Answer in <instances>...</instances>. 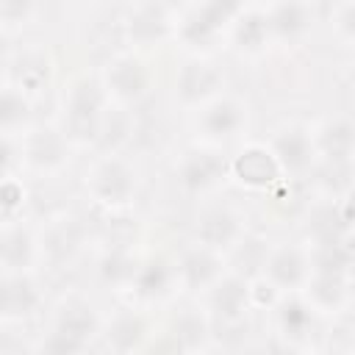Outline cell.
Listing matches in <instances>:
<instances>
[{
    "label": "cell",
    "mask_w": 355,
    "mask_h": 355,
    "mask_svg": "<svg viewBox=\"0 0 355 355\" xmlns=\"http://www.w3.org/2000/svg\"><path fill=\"white\" fill-rule=\"evenodd\" d=\"M139 333H141V322L139 319H133V316H125V319H119L116 322V327H114V341L119 338V336H125V341H122V349L125 347H130L136 338H139Z\"/></svg>",
    "instance_id": "23"
},
{
    "label": "cell",
    "mask_w": 355,
    "mask_h": 355,
    "mask_svg": "<svg viewBox=\"0 0 355 355\" xmlns=\"http://www.w3.org/2000/svg\"><path fill=\"white\" fill-rule=\"evenodd\" d=\"M275 161L283 164L286 169L291 172H300L311 164V155H313V144L311 139L302 133V130H283L277 139H275Z\"/></svg>",
    "instance_id": "3"
},
{
    "label": "cell",
    "mask_w": 355,
    "mask_h": 355,
    "mask_svg": "<svg viewBox=\"0 0 355 355\" xmlns=\"http://www.w3.org/2000/svg\"><path fill=\"white\" fill-rule=\"evenodd\" d=\"M6 311V286H0V313Z\"/></svg>",
    "instance_id": "26"
},
{
    "label": "cell",
    "mask_w": 355,
    "mask_h": 355,
    "mask_svg": "<svg viewBox=\"0 0 355 355\" xmlns=\"http://www.w3.org/2000/svg\"><path fill=\"white\" fill-rule=\"evenodd\" d=\"M28 11H31V0H0V14L8 22L22 19Z\"/></svg>",
    "instance_id": "24"
},
{
    "label": "cell",
    "mask_w": 355,
    "mask_h": 355,
    "mask_svg": "<svg viewBox=\"0 0 355 355\" xmlns=\"http://www.w3.org/2000/svg\"><path fill=\"white\" fill-rule=\"evenodd\" d=\"M33 305H36V291L28 283H22V280L6 283V311H11V313H28Z\"/></svg>",
    "instance_id": "17"
},
{
    "label": "cell",
    "mask_w": 355,
    "mask_h": 355,
    "mask_svg": "<svg viewBox=\"0 0 355 355\" xmlns=\"http://www.w3.org/2000/svg\"><path fill=\"white\" fill-rule=\"evenodd\" d=\"M319 147L333 158V161H347L349 150H352V125L347 119H336L333 125H327L319 136Z\"/></svg>",
    "instance_id": "11"
},
{
    "label": "cell",
    "mask_w": 355,
    "mask_h": 355,
    "mask_svg": "<svg viewBox=\"0 0 355 355\" xmlns=\"http://www.w3.org/2000/svg\"><path fill=\"white\" fill-rule=\"evenodd\" d=\"M308 322H311V316H308V311H305L302 305L291 302V305H286V308H283V327H286L288 333L300 336V333L305 330V324H308Z\"/></svg>",
    "instance_id": "22"
},
{
    "label": "cell",
    "mask_w": 355,
    "mask_h": 355,
    "mask_svg": "<svg viewBox=\"0 0 355 355\" xmlns=\"http://www.w3.org/2000/svg\"><path fill=\"white\" fill-rule=\"evenodd\" d=\"M166 283H169V272H166V266L161 261H153L139 272V291L147 294V297L161 294L166 288Z\"/></svg>",
    "instance_id": "18"
},
{
    "label": "cell",
    "mask_w": 355,
    "mask_h": 355,
    "mask_svg": "<svg viewBox=\"0 0 355 355\" xmlns=\"http://www.w3.org/2000/svg\"><path fill=\"white\" fill-rule=\"evenodd\" d=\"M100 128V94L94 83H78L69 97V130L78 139H92Z\"/></svg>",
    "instance_id": "1"
},
{
    "label": "cell",
    "mask_w": 355,
    "mask_h": 355,
    "mask_svg": "<svg viewBox=\"0 0 355 355\" xmlns=\"http://www.w3.org/2000/svg\"><path fill=\"white\" fill-rule=\"evenodd\" d=\"M266 28H269V22H266L263 17H258V14H252V17H247V19L241 22V28H239V42L247 44V47H255V44L261 42V36L266 33Z\"/></svg>",
    "instance_id": "21"
},
{
    "label": "cell",
    "mask_w": 355,
    "mask_h": 355,
    "mask_svg": "<svg viewBox=\"0 0 355 355\" xmlns=\"http://www.w3.org/2000/svg\"><path fill=\"white\" fill-rule=\"evenodd\" d=\"M236 172L250 186H266L277 178V161H275V155L255 147V150L241 153V158L236 161Z\"/></svg>",
    "instance_id": "4"
},
{
    "label": "cell",
    "mask_w": 355,
    "mask_h": 355,
    "mask_svg": "<svg viewBox=\"0 0 355 355\" xmlns=\"http://www.w3.org/2000/svg\"><path fill=\"white\" fill-rule=\"evenodd\" d=\"M8 161H11V147H8V144L0 139V172L8 166Z\"/></svg>",
    "instance_id": "25"
},
{
    "label": "cell",
    "mask_w": 355,
    "mask_h": 355,
    "mask_svg": "<svg viewBox=\"0 0 355 355\" xmlns=\"http://www.w3.org/2000/svg\"><path fill=\"white\" fill-rule=\"evenodd\" d=\"M92 330H94V313H92L86 305H72V308H67V311L61 313V327H58V333L75 338L78 344H80Z\"/></svg>",
    "instance_id": "13"
},
{
    "label": "cell",
    "mask_w": 355,
    "mask_h": 355,
    "mask_svg": "<svg viewBox=\"0 0 355 355\" xmlns=\"http://www.w3.org/2000/svg\"><path fill=\"white\" fill-rule=\"evenodd\" d=\"M269 275L280 286H297L302 280V275H305V261H302V255L297 250H288V247L277 250L272 255V261H269Z\"/></svg>",
    "instance_id": "7"
},
{
    "label": "cell",
    "mask_w": 355,
    "mask_h": 355,
    "mask_svg": "<svg viewBox=\"0 0 355 355\" xmlns=\"http://www.w3.org/2000/svg\"><path fill=\"white\" fill-rule=\"evenodd\" d=\"M277 33H283V36H294V33H300L302 28H305V8L300 6V3H294V0H286V3H280L277 8H275V14H272V19H266Z\"/></svg>",
    "instance_id": "14"
},
{
    "label": "cell",
    "mask_w": 355,
    "mask_h": 355,
    "mask_svg": "<svg viewBox=\"0 0 355 355\" xmlns=\"http://www.w3.org/2000/svg\"><path fill=\"white\" fill-rule=\"evenodd\" d=\"M216 275V261L205 252V250H194L186 255L183 261V277L189 280V286H202Z\"/></svg>",
    "instance_id": "15"
},
{
    "label": "cell",
    "mask_w": 355,
    "mask_h": 355,
    "mask_svg": "<svg viewBox=\"0 0 355 355\" xmlns=\"http://www.w3.org/2000/svg\"><path fill=\"white\" fill-rule=\"evenodd\" d=\"M236 230H239V227H236V219H233L227 211H211V214H205L202 222H200V236H202V241L211 244V247H225L227 241H233Z\"/></svg>",
    "instance_id": "10"
},
{
    "label": "cell",
    "mask_w": 355,
    "mask_h": 355,
    "mask_svg": "<svg viewBox=\"0 0 355 355\" xmlns=\"http://www.w3.org/2000/svg\"><path fill=\"white\" fill-rule=\"evenodd\" d=\"M222 169H225V164L214 153H191L183 161L180 180H183L186 189H205L219 178Z\"/></svg>",
    "instance_id": "5"
},
{
    "label": "cell",
    "mask_w": 355,
    "mask_h": 355,
    "mask_svg": "<svg viewBox=\"0 0 355 355\" xmlns=\"http://www.w3.org/2000/svg\"><path fill=\"white\" fill-rule=\"evenodd\" d=\"M244 297H247V291H244V286H241L239 280H225V283L216 288V294H214V305H216L219 313H225L227 319H236L239 311L244 308Z\"/></svg>",
    "instance_id": "16"
},
{
    "label": "cell",
    "mask_w": 355,
    "mask_h": 355,
    "mask_svg": "<svg viewBox=\"0 0 355 355\" xmlns=\"http://www.w3.org/2000/svg\"><path fill=\"white\" fill-rule=\"evenodd\" d=\"M94 191L105 202H125L133 191V178L119 161H105L94 172Z\"/></svg>",
    "instance_id": "2"
},
{
    "label": "cell",
    "mask_w": 355,
    "mask_h": 355,
    "mask_svg": "<svg viewBox=\"0 0 355 355\" xmlns=\"http://www.w3.org/2000/svg\"><path fill=\"white\" fill-rule=\"evenodd\" d=\"M28 105L19 94L14 92H3L0 94V125H17L19 119H25Z\"/></svg>",
    "instance_id": "20"
},
{
    "label": "cell",
    "mask_w": 355,
    "mask_h": 355,
    "mask_svg": "<svg viewBox=\"0 0 355 355\" xmlns=\"http://www.w3.org/2000/svg\"><path fill=\"white\" fill-rule=\"evenodd\" d=\"M202 125H205V130H211L214 136H230V133L241 125V108H239L236 103H230V100H219V103H214V105L205 111Z\"/></svg>",
    "instance_id": "9"
},
{
    "label": "cell",
    "mask_w": 355,
    "mask_h": 355,
    "mask_svg": "<svg viewBox=\"0 0 355 355\" xmlns=\"http://www.w3.org/2000/svg\"><path fill=\"white\" fill-rule=\"evenodd\" d=\"M178 86H180L183 100H200L216 86V72L211 67H205V64H189L180 72V83Z\"/></svg>",
    "instance_id": "8"
},
{
    "label": "cell",
    "mask_w": 355,
    "mask_h": 355,
    "mask_svg": "<svg viewBox=\"0 0 355 355\" xmlns=\"http://www.w3.org/2000/svg\"><path fill=\"white\" fill-rule=\"evenodd\" d=\"M64 155V141L53 130H39L31 141V158L39 166H55Z\"/></svg>",
    "instance_id": "12"
},
{
    "label": "cell",
    "mask_w": 355,
    "mask_h": 355,
    "mask_svg": "<svg viewBox=\"0 0 355 355\" xmlns=\"http://www.w3.org/2000/svg\"><path fill=\"white\" fill-rule=\"evenodd\" d=\"M108 83H111V89H114L119 97L130 100V97H139V94L144 92L147 75H144V69H141L139 61H133V58H119V61L108 69Z\"/></svg>",
    "instance_id": "6"
},
{
    "label": "cell",
    "mask_w": 355,
    "mask_h": 355,
    "mask_svg": "<svg viewBox=\"0 0 355 355\" xmlns=\"http://www.w3.org/2000/svg\"><path fill=\"white\" fill-rule=\"evenodd\" d=\"M28 252H31V244H28V236L25 233H11L0 241V258L11 266H19L28 261Z\"/></svg>",
    "instance_id": "19"
}]
</instances>
